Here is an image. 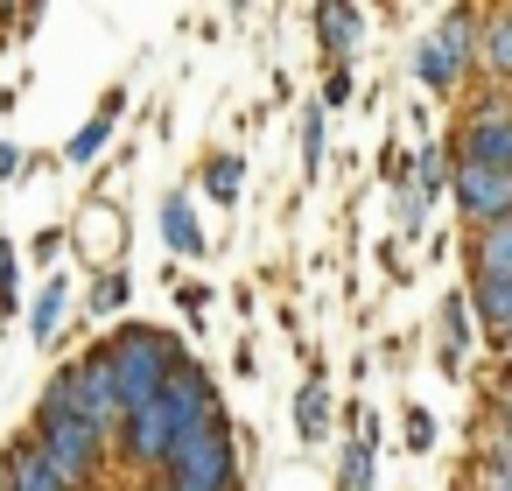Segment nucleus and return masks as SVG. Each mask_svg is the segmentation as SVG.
<instances>
[{
	"mask_svg": "<svg viewBox=\"0 0 512 491\" xmlns=\"http://www.w3.org/2000/svg\"><path fill=\"white\" fill-rule=\"evenodd\" d=\"M29 449H36L71 491H92V484L106 477L113 442H106L92 421H78V407H71V365L50 372V386H43V400H36V421H29Z\"/></svg>",
	"mask_w": 512,
	"mask_h": 491,
	"instance_id": "1",
	"label": "nucleus"
},
{
	"mask_svg": "<svg viewBox=\"0 0 512 491\" xmlns=\"http://www.w3.org/2000/svg\"><path fill=\"white\" fill-rule=\"evenodd\" d=\"M190 351L176 344V330H162V323H127L120 337H113V365H120V407L127 414H141V407H155L162 393H169V379H176V365H183Z\"/></svg>",
	"mask_w": 512,
	"mask_h": 491,
	"instance_id": "2",
	"label": "nucleus"
},
{
	"mask_svg": "<svg viewBox=\"0 0 512 491\" xmlns=\"http://www.w3.org/2000/svg\"><path fill=\"white\" fill-rule=\"evenodd\" d=\"M169 491H239V449H232V414L204 421L197 435L176 442L169 470H162Z\"/></svg>",
	"mask_w": 512,
	"mask_h": 491,
	"instance_id": "3",
	"label": "nucleus"
},
{
	"mask_svg": "<svg viewBox=\"0 0 512 491\" xmlns=\"http://www.w3.org/2000/svg\"><path fill=\"white\" fill-rule=\"evenodd\" d=\"M477 29H484V22H477V15H463V8H449V15L435 22V36L414 50V71H421V85H428V92H442V99H449V92L470 78V64H477Z\"/></svg>",
	"mask_w": 512,
	"mask_h": 491,
	"instance_id": "4",
	"label": "nucleus"
},
{
	"mask_svg": "<svg viewBox=\"0 0 512 491\" xmlns=\"http://www.w3.org/2000/svg\"><path fill=\"white\" fill-rule=\"evenodd\" d=\"M71 407H78V421H92L106 442L120 435L127 407H120V365H113V337H106V344H92V351L71 365Z\"/></svg>",
	"mask_w": 512,
	"mask_h": 491,
	"instance_id": "5",
	"label": "nucleus"
},
{
	"mask_svg": "<svg viewBox=\"0 0 512 491\" xmlns=\"http://www.w3.org/2000/svg\"><path fill=\"white\" fill-rule=\"evenodd\" d=\"M456 162L470 169H512V99L505 92H484L463 127H456Z\"/></svg>",
	"mask_w": 512,
	"mask_h": 491,
	"instance_id": "6",
	"label": "nucleus"
},
{
	"mask_svg": "<svg viewBox=\"0 0 512 491\" xmlns=\"http://www.w3.org/2000/svg\"><path fill=\"white\" fill-rule=\"evenodd\" d=\"M176 442H183V435H176V421H169V407H162V400L120 421V456H127L134 470H155V477H162V470H169V456H176Z\"/></svg>",
	"mask_w": 512,
	"mask_h": 491,
	"instance_id": "7",
	"label": "nucleus"
},
{
	"mask_svg": "<svg viewBox=\"0 0 512 491\" xmlns=\"http://www.w3.org/2000/svg\"><path fill=\"white\" fill-rule=\"evenodd\" d=\"M162 407H169L176 435H197L204 421H218V414H225V400H218V386H211V372H204L197 358H183V365H176V379H169Z\"/></svg>",
	"mask_w": 512,
	"mask_h": 491,
	"instance_id": "8",
	"label": "nucleus"
},
{
	"mask_svg": "<svg viewBox=\"0 0 512 491\" xmlns=\"http://www.w3.org/2000/svg\"><path fill=\"white\" fill-rule=\"evenodd\" d=\"M449 190H456V211H463L470 225L512 218V169H470V162H456Z\"/></svg>",
	"mask_w": 512,
	"mask_h": 491,
	"instance_id": "9",
	"label": "nucleus"
},
{
	"mask_svg": "<svg viewBox=\"0 0 512 491\" xmlns=\"http://www.w3.org/2000/svg\"><path fill=\"white\" fill-rule=\"evenodd\" d=\"M470 281H512V218L477 225V239H470Z\"/></svg>",
	"mask_w": 512,
	"mask_h": 491,
	"instance_id": "10",
	"label": "nucleus"
},
{
	"mask_svg": "<svg viewBox=\"0 0 512 491\" xmlns=\"http://www.w3.org/2000/svg\"><path fill=\"white\" fill-rule=\"evenodd\" d=\"M0 491H71V484H64V477H57L29 442H15V449H8V463H0Z\"/></svg>",
	"mask_w": 512,
	"mask_h": 491,
	"instance_id": "11",
	"label": "nucleus"
},
{
	"mask_svg": "<svg viewBox=\"0 0 512 491\" xmlns=\"http://www.w3.org/2000/svg\"><path fill=\"white\" fill-rule=\"evenodd\" d=\"M120 106H127V92H106V99H99V113L71 134V162H99V155H106V141H113V127H120Z\"/></svg>",
	"mask_w": 512,
	"mask_h": 491,
	"instance_id": "12",
	"label": "nucleus"
},
{
	"mask_svg": "<svg viewBox=\"0 0 512 491\" xmlns=\"http://www.w3.org/2000/svg\"><path fill=\"white\" fill-rule=\"evenodd\" d=\"M477 64H484L498 85H512V8H505V15H484V29H477Z\"/></svg>",
	"mask_w": 512,
	"mask_h": 491,
	"instance_id": "13",
	"label": "nucleus"
},
{
	"mask_svg": "<svg viewBox=\"0 0 512 491\" xmlns=\"http://www.w3.org/2000/svg\"><path fill=\"white\" fill-rule=\"evenodd\" d=\"M162 239H169V253H183V260H197L211 239H204V225H197V211L183 204V197H169L162 204Z\"/></svg>",
	"mask_w": 512,
	"mask_h": 491,
	"instance_id": "14",
	"label": "nucleus"
},
{
	"mask_svg": "<svg viewBox=\"0 0 512 491\" xmlns=\"http://www.w3.org/2000/svg\"><path fill=\"white\" fill-rule=\"evenodd\" d=\"M470 309H477L484 330L512 337V281H470Z\"/></svg>",
	"mask_w": 512,
	"mask_h": 491,
	"instance_id": "15",
	"label": "nucleus"
},
{
	"mask_svg": "<svg viewBox=\"0 0 512 491\" xmlns=\"http://www.w3.org/2000/svg\"><path fill=\"white\" fill-rule=\"evenodd\" d=\"M64 309H71V288H64V274H57V281L36 295V309H29V337H36L43 351L57 344V323H64Z\"/></svg>",
	"mask_w": 512,
	"mask_h": 491,
	"instance_id": "16",
	"label": "nucleus"
},
{
	"mask_svg": "<svg viewBox=\"0 0 512 491\" xmlns=\"http://www.w3.org/2000/svg\"><path fill=\"white\" fill-rule=\"evenodd\" d=\"M204 190H211V204H239V190H246V155H211V162H204Z\"/></svg>",
	"mask_w": 512,
	"mask_h": 491,
	"instance_id": "17",
	"label": "nucleus"
},
{
	"mask_svg": "<svg viewBox=\"0 0 512 491\" xmlns=\"http://www.w3.org/2000/svg\"><path fill=\"white\" fill-rule=\"evenodd\" d=\"M358 22H365L358 8H316V36H323V50H330V57H344V50H351V36H358Z\"/></svg>",
	"mask_w": 512,
	"mask_h": 491,
	"instance_id": "18",
	"label": "nucleus"
},
{
	"mask_svg": "<svg viewBox=\"0 0 512 491\" xmlns=\"http://www.w3.org/2000/svg\"><path fill=\"white\" fill-rule=\"evenodd\" d=\"M295 428H302V442H316V435L330 428V393H323V379H309V386L295 393Z\"/></svg>",
	"mask_w": 512,
	"mask_h": 491,
	"instance_id": "19",
	"label": "nucleus"
},
{
	"mask_svg": "<svg viewBox=\"0 0 512 491\" xmlns=\"http://www.w3.org/2000/svg\"><path fill=\"white\" fill-rule=\"evenodd\" d=\"M407 190H414L421 204H428V197H442V190H449V148H428V155H414V183H407Z\"/></svg>",
	"mask_w": 512,
	"mask_h": 491,
	"instance_id": "20",
	"label": "nucleus"
},
{
	"mask_svg": "<svg viewBox=\"0 0 512 491\" xmlns=\"http://www.w3.org/2000/svg\"><path fill=\"white\" fill-rule=\"evenodd\" d=\"M127 295H134V281L113 267V274H99L92 281V316H113V309H127Z\"/></svg>",
	"mask_w": 512,
	"mask_h": 491,
	"instance_id": "21",
	"label": "nucleus"
},
{
	"mask_svg": "<svg viewBox=\"0 0 512 491\" xmlns=\"http://www.w3.org/2000/svg\"><path fill=\"white\" fill-rule=\"evenodd\" d=\"M302 169H309V176L323 169V106L302 113Z\"/></svg>",
	"mask_w": 512,
	"mask_h": 491,
	"instance_id": "22",
	"label": "nucleus"
},
{
	"mask_svg": "<svg viewBox=\"0 0 512 491\" xmlns=\"http://www.w3.org/2000/svg\"><path fill=\"white\" fill-rule=\"evenodd\" d=\"M351 106V64H330V78H323V113H344Z\"/></svg>",
	"mask_w": 512,
	"mask_h": 491,
	"instance_id": "23",
	"label": "nucleus"
},
{
	"mask_svg": "<svg viewBox=\"0 0 512 491\" xmlns=\"http://www.w3.org/2000/svg\"><path fill=\"white\" fill-rule=\"evenodd\" d=\"M407 449H435V414L428 407H407Z\"/></svg>",
	"mask_w": 512,
	"mask_h": 491,
	"instance_id": "24",
	"label": "nucleus"
},
{
	"mask_svg": "<svg viewBox=\"0 0 512 491\" xmlns=\"http://www.w3.org/2000/svg\"><path fill=\"white\" fill-rule=\"evenodd\" d=\"M421 211H428V204H421V197H414V190H400V239H414V232H421V225H428V218H421Z\"/></svg>",
	"mask_w": 512,
	"mask_h": 491,
	"instance_id": "25",
	"label": "nucleus"
},
{
	"mask_svg": "<svg viewBox=\"0 0 512 491\" xmlns=\"http://www.w3.org/2000/svg\"><path fill=\"white\" fill-rule=\"evenodd\" d=\"M22 162H29V155H22L15 141H0V183H15V176H22Z\"/></svg>",
	"mask_w": 512,
	"mask_h": 491,
	"instance_id": "26",
	"label": "nucleus"
},
{
	"mask_svg": "<svg viewBox=\"0 0 512 491\" xmlns=\"http://www.w3.org/2000/svg\"><path fill=\"white\" fill-rule=\"evenodd\" d=\"M57 253H64V232H57V225H50V232H36V260H57Z\"/></svg>",
	"mask_w": 512,
	"mask_h": 491,
	"instance_id": "27",
	"label": "nucleus"
},
{
	"mask_svg": "<svg viewBox=\"0 0 512 491\" xmlns=\"http://www.w3.org/2000/svg\"><path fill=\"white\" fill-rule=\"evenodd\" d=\"M0 281H15V246L0 239Z\"/></svg>",
	"mask_w": 512,
	"mask_h": 491,
	"instance_id": "28",
	"label": "nucleus"
},
{
	"mask_svg": "<svg viewBox=\"0 0 512 491\" xmlns=\"http://www.w3.org/2000/svg\"><path fill=\"white\" fill-rule=\"evenodd\" d=\"M15 302H22V295H15V281H0V316H15Z\"/></svg>",
	"mask_w": 512,
	"mask_h": 491,
	"instance_id": "29",
	"label": "nucleus"
},
{
	"mask_svg": "<svg viewBox=\"0 0 512 491\" xmlns=\"http://www.w3.org/2000/svg\"><path fill=\"white\" fill-rule=\"evenodd\" d=\"M477 491H512V484H498V477H484V484H477Z\"/></svg>",
	"mask_w": 512,
	"mask_h": 491,
	"instance_id": "30",
	"label": "nucleus"
},
{
	"mask_svg": "<svg viewBox=\"0 0 512 491\" xmlns=\"http://www.w3.org/2000/svg\"><path fill=\"white\" fill-rule=\"evenodd\" d=\"M505 372H512V337H505Z\"/></svg>",
	"mask_w": 512,
	"mask_h": 491,
	"instance_id": "31",
	"label": "nucleus"
},
{
	"mask_svg": "<svg viewBox=\"0 0 512 491\" xmlns=\"http://www.w3.org/2000/svg\"><path fill=\"white\" fill-rule=\"evenodd\" d=\"M337 491H344V484H337Z\"/></svg>",
	"mask_w": 512,
	"mask_h": 491,
	"instance_id": "32",
	"label": "nucleus"
}]
</instances>
